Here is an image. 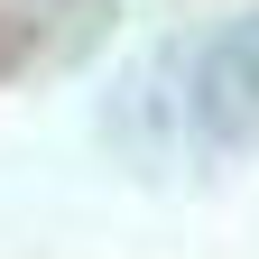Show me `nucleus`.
Segmentation results:
<instances>
[{"mask_svg": "<svg viewBox=\"0 0 259 259\" xmlns=\"http://www.w3.org/2000/svg\"><path fill=\"white\" fill-rule=\"evenodd\" d=\"M194 93H204L213 130H259V19H241L232 37H222V47L204 56Z\"/></svg>", "mask_w": 259, "mask_h": 259, "instance_id": "obj_1", "label": "nucleus"}]
</instances>
